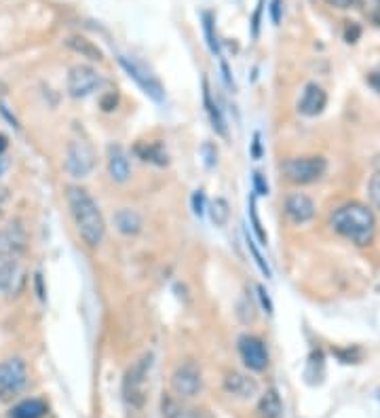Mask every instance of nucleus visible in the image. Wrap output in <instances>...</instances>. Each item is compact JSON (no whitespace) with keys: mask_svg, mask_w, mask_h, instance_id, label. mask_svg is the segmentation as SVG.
Returning <instances> with one entry per match:
<instances>
[{"mask_svg":"<svg viewBox=\"0 0 380 418\" xmlns=\"http://www.w3.org/2000/svg\"><path fill=\"white\" fill-rule=\"evenodd\" d=\"M28 383V367L19 357H11L0 363V401L17 397Z\"/></svg>","mask_w":380,"mask_h":418,"instance_id":"39448f33","label":"nucleus"},{"mask_svg":"<svg viewBox=\"0 0 380 418\" xmlns=\"http://www.w3.org/2000/svg\"><path fill=\"white\" fill-rule=\"evenodd\" d=\"M108 176L112 178V182L116 184H125L132 178V163H129V154L125 152L123 146L112 144L108 146Z\"/></svg>","mask_w":380,"mask_h":418,"instance_id":"4468645a","label":"nucleus"},{"mask_svg":"<svg viewBox=\"0 0 380 418\" xmlns=\"http://www.w3.org/2000/svg\"><path fill=\"white\" fill-rule=\"evenodd\" d=\"M239 355L243 363L253 370V372H264L269 367V351L264 343L258 336H251V334H243L239 338Z\"/></svg>","mask_w":380,"mask_h":418,"instance_id":"9b49d317","label":"nucleus"},{"mask_svg":"<svg viewBox=\"0 0 380 418\" xmlns=\"http://www.w3.org/2000/svg\"><path fill=\"white\" fill-rule=\"evenodd\" d=\"M203 154L207 156V165H209V167L218 161V150L211 146V144H203Z\"/></svg>","mask_w":380,"mask_h":418,"instance_id":"473e14b6","label":"nucleus"},{"mask_svg":"<svg viewBox=\"0 0 380 418\" xmlns=\"http://www.w3.org/2000/svg\"><path fill=\"white\" fill-rule=\"evenodd\" d=\"M224 391L237 399H251L258 395V383L243 372H228L224 376Z\"/></svg>","mask_w":380,"mask_h":418,"instance_id":"ddd939ff","label":"nucleus"},{"mask_svg":"<svg viewBox=\"0 0 380 418\" xmlns=\"http://www.w3.org/2000/svg\"><path fill=\"white\" fill-rule=\"evenodd\" d=\"M114 106H116V96H114V93H108V96L102 100V108L108 112V110H112Z\"/></svg>","mask_w":380,"mask_h":418,"instance_id":"e433bc0d","label":"nucleus"},{"mask_svg":"<svg viewBox=\"0 0 380 418\" xmlns=\"http://www.w3.org/2000/svg\"><path fill=\"white\" fill-rule=\"evenodd\" d=\"M134 154L138 158H142L144 163H150V165H156V167L169 165L167 148L161 142H138L134 146Z\"/></svg>","mask_w":380,"mask_h":418,"instance_id":"f3484780","label":"nucleus"},{"mask_svg":"<svg viewBox=\"0 0 380 418\" xmlns=\"http://www.w3.org/2000/svg\"><path fill=\"white\" fill-rule=\"evenodd\" d=\"M253 192L260 194V197H266L269 194V182L264 180V176L260 172L253 174Z\"/></svg>","mask_w":380,"mask_h":418,"instance_id":"c85d7f7f","label":"nucleus"},{"mask_svg":"<svg viewBox=\"0 0 380 418\" xmlns=\"http://www.w3.org/2000/svg\"><path fill=\"white\" fill-rule=\"evenodd\" d=\"M64 165H66V172L70 178H76V180L87 178L96 167V152H93L91 144L82 142V140H72L68 144Z\"/></svg>","mask_w":380,"mask_h":418,"instance_id":"423d86ee","label":"nucleus"},{"mask_svg":"<svg viewBox=\"0 0 380 418\" xmlns=\"http://www.w3.org/2000/svg\"><path fill=\"white\" fill-rule=\"evenodd\" d=\"M368 85H370L374 91L380 93V68H376V70H372V72L368 74Z\"/></svg>","mask_w":380,"mask_h":418,"instance_id":"72a5a7b5","label":"nucleus"},{"mask_svg":"<svg viewBox=\"0 0 380 418\" xmlns=\"http://www.w3.org/2000/svg\"><path fill=\"white\" fill-rule=\"evenodd\" d=\"M203 26H205V36H207L209 51L214 55H220V45H218L216 32H214V17H211L209 13H203Z\"/></svg>","mask_w":380,"mask_h":418,"instance_id":"a878e982","label":"nucleus"},{"mask_svg":"<svg viewBox=\"0 0 380 418\" xmlns=\"http://www.w3.org/2000/svg\"><path fill=\"white\" fill-rule=\"evenodd\" d=\"M203 104H205V110H207V116H209V122L214 131L222 138H226L228 129H226V120H224V114L220 110V106L211 100V91H209V82L207 78H203Z\"/></svg>","mask_w":380,"mask_h":418,"instance_id":"a211bd4d","label":"nucleus"},{"mask_svg":"<svg viewBox=\"0 0 380 418\" xmlns=\"http://www.w3.org/2000/svg\"><path fill=\"white\" fill-rule=\"evenodd\" d=\"M258 298H260L264 311H266L269 315H273V302H271V298H269V291H266L262 285H258Z\"/></svg>","mask_w":380,"mask_h":418,"instance_id":"2f4dec72","label":"nucleus"},{"mask_svg":"<svg viewBox=\"0 0 380 418\" xmlns=\"http://www.w3.org/2000/svg\"><path fill=\"white\" fill-rule=\"evenodd\" d=\"M207 212H209V218H211V224H214V226L222 228V226L228 224L230 205H228V201H226L224 197H218V199L211 201L209 207H207Z\"/></svg>","mask_w":380,"mask_h":418,"instance_id":"b1692460","label":"nucleus"},{"mask_svg":"<svg viewBox=\"0 0 380 418\" xmlns=\"http://www.w3.org/2000/svg\"><path fill=\"white\" fill-rule=\"evenodd\" d=\"M325 3L334 9H359L361 0H325Z\"/></svg>","mask_w":380,"mask_h":418,"instance_id":"7c9ffc66","label":"nucleus"},{"mask_svg":"<svg viewBox=\"0 0 380 418\" xmlns=\"http://www.w3.org/2000/svg\"><path fill=\"white\" fill-rule=\"evenodd\" d=\"M258 21H260V9L253 15V36H258Z\"/></svg>","mask_w":380,"mask_h":418,"instance_id":"ea45409f","label":"nucleus"},{"mask_svg":"<svg viewBox=\"0 0 380 418\" xmlns=\"http://www.w3.org/2000/svg\"><path fill=\"white\" fill-rule=\"evenodd\" d=\"M281 170H283V176L291 184L305 186V184H313L325 176L327 161L323 156H293L281 165Z\"/></svg>","mask_w":380,"mask_h":418,"instance_id":"20e7f679","label":"nucleus"},{"mask_svg":"<svg viewBox=\"0 0 380 418\" xmlns=\"http://www.w3.org/2000/svg\"><path fill=\"white\" fill-rule=\"evenodd\" d=\"M271 17H273L275 26L281 21V0H273V3H271Z\"/></svg>","mask_w":380,"mask_h":418,"instance_id":"c9c22d12","label":"nucleus"},{"mask_svg":"<svg viewBox=\"0 0 380 418\" xmlns=\"http://www.w3.org/2000/svg\"><path fill=\"white\" fill-rule=\"evenodd\" d=\"M285 216L293 222V224H307L315 218V201L305 194V192H291L285 199Z\"/></svg>","mask_w":380,"mask_h":418,"instance_id":"f8f14e48","label":"nucleus"},{"mask_svg":"<svg viewBox=\"0 0 380 418\" xmlns=\"http://www.w3.org/2000/svg\"><path fill=\"white\" fill-rule=\"evenodd\" d=\"M7 146H9V140H7V136H3V134H0V156H3V154L7 152Z\"/></svg>","mask_w":380,"mask_h":418,"instance_id":"58836bf2","label":"nucleus"},{"mask_svg":"<svg viewBox=\"0 0 380 418\" xmlns=\"http://www.w3.org/2000/svg\"><path fill=\"white\" fill-rule=\"evenodd\" d=\"M66 199H68L70 214L74 218V224L82 243L91 249L100 247V243L106 237V220L96 199L80 186H68Z\"/></svg>","mask_w":380,"mask_h":418,"instance_id":"f257e3e1","label":"nucleus"},{"mask_svg":"<svg viewBox=\"0 0 380 418\" xmlns=\"http://www.w3.org/2000/svg\"><path fill=\"white\" fill-rule=\"evenodd\" d=\"M325 106H327V93L323 91V87H319L317 82H309L298 102V112L305 116H317L325 110Z\"/></svg>","mask_w":380,"mask_h":418,"instance_id":"2eb2a0df","label":"nucleus"},{"mask_svg":"<svg viewBox=\"0 0 380 418\" xmlns=\"http://www.w3.org/2000/svg\"><path fill=\"white\" fill-rule=\"evenodd\" d=\"M66 45H68L74 53H78L80 57H87L89 62H102V60H104L102 49H100L98 45H93L91 40H87L84 36H70V38L66 40Z\"/></svg>","mask_w":380,"mask_h":418,"instance_id":"aec40b11","label":"nucleus"},{"mask_svg":"<svg viewBox=\"0 0 380 418\" xmlns=\"http://www.w3.org/2000/svg\"><path fill=\"white\" fill-rule=\"evenodd\" d=\"M249 218H251V226H253V233H256L258 241H260L262 245H266L269 237H266V233H264V228H262V222H260V216H258L256 194H251V197H249Z\"/></svg>","mask_w":380,"mask_h":418,"instance_id":"393cba45","label":"nucleus"},{"mask_svg":"<svg viewBox=\"0 0 380 418\" xmlns=\"http://www.w3.org/2000/svg\"><path fill=\"white\" fill-rule=\"evenodd\" d=\"M118 64L123 66V70L129 74L138 85H140V89L148 96V98H152L154 102H163L165 100V89H163V85H161V80L150 72V70H146L142 64H138V62H134V60H129V57H125V55H120L118 57Z\"/></svg>","mask_w":380,"mask_h":418,"instance_id":"9d476101","label":"nucleus"},{"mask_svg":"<svg viewBox=\"0 0 380 418\" xmlns=\"http://www.w3.org/2000/svg\"><path fill=\"white\" fill-rule=\"evenodd\" d=\"M368 194H370V201H372L374 209H378V212H380V172L370 178Z\"/></svg>","mask_w":380,"mask_h":418,"instance_id":"cd10ccee","label":"nucleus"},{"mask_svg":"<svg viewBox=\"0 0 380 418\" xmlns=\"http://www.w3.org/2000/svg\"><path fill=\"white\" fill-rule=\"evenodd\" d=\"M251 156L256 158V161L262 156V142H260V134L253 136V144H251Z\"/></svg>","mask_w":380,"mask_h":418,"instance_id":"f704fd0d","label":"nucleus"},{"mask_svg":"<svg viewBox=\"0 0 380 418\" xmlns=\"http://www.w3.org/2000/svg\"><path fill=\"white\" fill-rule=\"evenodd\" d=\"M21 281V269L17 262H0V296L9 294Z\"/></svg>","mask_w":380,"mask_h":418,"instance_id":"4be33fe9","label":"nucleus"},{"mask_svg":"<svg viewBox=\"0 0 380 418\" xmlns=\"http://www.w3.org/2000/svg\"><path fill=\"white\" fill-rule=\"evenodd\" d=\"M100 85H102V76L91 66L78 64V66H72L68 72V93L74 100H82V98L91 96Z\"/></svg>","mask_w":380,"mask_h":418,"instance_id":"1a4fd4ad","label":"nucleus"},{"mask_svg":"<svg viewBox=\"0 0 380 418\" xmlns=\"http://www.w3.org/2000/svg\"><path fill=\"white\" fill-rule=\"evenodd\" d=\"M0 220H3V209H0Z\"/></svg>","mask_w":380,"mask_h":418,"instance_id":"a19ab883","label":"nucleus"},{"mask_svg":"<svg viewBox=\"0 0 380 418\" xmlns=\"http://www.w3.org/2000/svg\"><path fill=\"white\" fill-rule=\"evenodd\" d=\"M258 416L260 418H281L283 416V403L277 393V389H269L260 401H258Z\"/></svg>","mask_w":380,"mask_h":418,"instance_id":"412c9836","label":"nucleus"},{"mask_svg":"<svg viewBox=\"0 0 380 418\" xmlns=\"http://www.w3.org/2000/svg\"><path fill=\"white\" fill-rule=\"evenodd\" d=\"M245 239H247V247H249V252H251V256H253V260H256V264H258V269L266 275V279L271 277V269H269V264H266V260L262 258V254H260V249L256 247V241L253 239H249V235H245Z\"/></svg>","mask_w":380,"mask_h":418,"instance_id":"bb28decb","label":"nucleus"},{"mask_svg":"<svg viewBox=\"0 0 380 418\" xmlns=\"http://www.w3.org/2000/svg\"><path fill=\"white\" fill-rule=\"evenodd\" d=\"M28 249V230L15 220L0 228V262H17Z\"/></svg>","mask_w":380,"mask_h":418,"instance_id":"6e6552de","label":"nucleus"},{"mask_svg":"<svg viewBox=\"0 0 380 418\" xmlns=\"http://www.w3.org/2000/svg\"><path fill=\"white\" fill-rule=\"evenodd\" d=\"M329 224L338 235L359 247L370 245L376 235V218L372 209L357 201L338 207L329 218Z\"/></svg>","mask_w":380,"mask_h":418,"instance_id":"f03ea898","label":"nucleus"},{"mask_svg":"<svg viewBox=\"0 0 380 418\" xmlns=\"http://www.w3.org/2000/svg\"><path fill=\"white\" fill-rule=\"evenodd\" d=\"M152 363H154V355L144 353L140 359H136L129 367H127V372L123 376V399L129 410H142L146 406Z\"/></svg>","mask_w":380,"mask_h":418,"instance_id":"7ed1b4c3","label":"nucleus"},{"mask_svg":"<svg viewBox=\"0 0 380 418\" xmlns=\"http://www.w3.org/2000/svg\"><path fill=\"white\" fill-rule=\"evenodd\" d=\"M192 212H194L197 218H203V214H205V194H203V190H197L192 194Z\"/></svg>","mask_w":380,"mask_h":418,"instance_id":"c756f323","label":"nucleus"},{"mask_svg":"<svg viewBox=\"0 0 380 418\" xmlns=\"http://www.w3.org/2000/svg\"><path fill=\"white\" fill-rule=\"evenodd\" d=\"M47 410L49 408L45 401L32 397V399H24L17 406H13L9 412V418H42L47 414Z\"/></svg>","mask_w":380,"mask_h":418,"instance_id":"6ab92c4d","label":"nucleus"},{"mask_svg":"<svg viewBox=\"0 0 380 418\" xmlns=\"http://www.w3.org/2000/svg\"><path fill=\"white\" fill-rule=\"evenodd\" d=\"M161 412H163V418H197L194 410L184 406L180 399L172 397V395H165L163 401H161Z\"/></svg>","mask_w":380,"mask_h":418,"instance_id":"5701e85b","label":"nucleus"},{"mask_svg":"<svg viewBox=\"0 0 380 418\" xmlns=\"http://www.w3.org/2000/svg\"><path fill=\"white\" fill-rule=\"evenodd\" d=\"M7 170H9V158L3 154V156H0V178L7 174Z\"/></svg>","mask_w":380,"mask_h":418,"instance_id":"4c0bfd02","label":"nucleus"},{"mask_svg":"<svg viewBox=\"0 0 380 418\" xmlns=\"http://www.w3.org/2000/svg\"><path fill=\"white\" fill-rule=\"evenodd\" d=\"M203 389V372L201 365L194 361H184L180 363L174 374H172V391L180 399H190L199 395Z\"/></svg>","mask_w":380,"mask_h":418,"instance_id":"0eeeda50","label":"nucleus"},{"mask_svg":"<svg viewBox=\"0 0 380 418\" xmlns=\"http://www.w3.org/2000/svg\"><path fill=\"white\" fill-rule=\"evenodd\" d=\"M114 228L125 235V237H138L144 228V222H142V216L136 212L132 207H123L114 214Z\"/></svg>","mask_w":380,"mask_h":418,"instance_id":"dca6fc26","label":"nucleus"}]
</instances>
